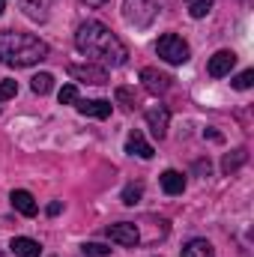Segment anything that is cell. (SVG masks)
<instances>
[{
  "label": "cell",
  "instance_id": "3957f363",
  "mask_svg": "<svg viewBox=\"0 0 254 257\" xmlns=\"http://www.w3.org/2000/svg\"><path fill=\"white\" fill-rule=\"evenodd\" d=\"M156 54H159L165 63L183 66V63H189L191 48H189V42H186L183 36H177V33H165V36H159V42H156Z\"/></svg>",
  "mask_w": 254,
  "mask_h": 257
},
{
  "label": "cell",
  "instance_id": "484cf974",
  "mask_svg": "<svg viewBox=\"0 0 254 257\" xmlns=\"http://www.w3.org/2000/svg\"><path fill=\"white\" fill-rule=\"evenodd\" d=\"M60 209H63V206H60L57 200H54V203H48V215H60Z\"/></svg>",
  "mask_w": 254,
  "mask_h": 257
},
{
  "label": "cell",
  "instance_id": "83f0119b",
  "mask_svg": "<svg viewBox=\"0 0 254 257\" xmlns=\"http://www.w3.org/2000/svg\"><path fill=\"white\" fill-rule=\"evenodd\" d=\"M3 9H6V0H0V15H3Z\"/></svg>",
  "mask_w": 254,
  "mask_h": 257
},
{
  "label": "cell",
  "instance_id": "8992f818",
  "mask_svg": "<svg viewBox=\"0 0 254 257\" xmlns=\"http://www.w3.org/2000/svg\"><path fill=\"white\" fill-rule=\"evenodd\" d=\"M141 81H144L147 93L162 96V93H168V90H171V81H174V78H171L168 72H159V69L147 66V69H141Z\"/></svg>",
  "mask_w": 254,
  "mask_h": 257
},
{
  "label": "cell",
  "instance_id": "d4e9b609",
  "mask_svg": "<svg viewBox=\"0 0 254 257\" xmlns=\"http://www.w3.org/2000/svg\"><path fill=\"white\" fill-rule=\"evenodd\" d=\"M15 93H18V84H15V81H9V78H6V81H0V102L12 99Z\"/></svg>",
  "mask_w": 254,
  "mask_h": 257
},
{
  "label": "cell",
  "instance_id": "44dd1931",
  "mask_svg": "<svg viewBox=\"0 0 254 257\" xmlns=\"http://www.w3.org/2000/svg\"><path fill=\"white\" fill-rule=\"evenodd\" d=\"M141 194H144V189H141L138 183H129L126 189H123V203H126V206H135V203L141 200Z\"/></svg>",
  "mask_w": 254,
  "mask_h": 257
},
{
  "label": "cell",
  "instance_id": "9a60e30c",
  "mask_svg": "<svg viewBox=\"0 0 254 257\" xmlns=\"http://www.w3.org/2000/svg\"><path fill=\"white\" fill-rule=\"evenodd\" d=\"M159 183H162L165 194H183L186 192V177H183L180 171H165V174L159 177Z\"/></svg>",
  "mask_w": 254,
  "mask_h": 257
},
{
  "label": "cell",
  "instance_id": "e0dca14e",
  "mask_svg": "<svg viewBox=\"0 0 254 257\" xmlns=\"http://www.w3.org/2000/svg\"><path fill=\"white\" fill-rule=\"evenodd\" d=\"M30 90H33L36 96H48V93L54 90V75H48V72L33 75V78H30Z\"/></svg>",
  "mask_w": 254,
  "mask_h": 257
},
{
  "label": "cell",
  "instance_id": "52a82bcc",
  "mask_svg": "<svg viewBox=\"0 0 254 257\" xmlns=\"http://www.w3.org/2000/svg\"><path fill=\"white\" fill-rule=\"evenodd\" d=\"M168 126H171V111H168L165 105H153V108L147 111V128L162 141V138L168 135Z\"/></svg>",
  "mask_w": 254,
  "mask_h": 257
},
{
  "label": "cell",
  "instance_id": "6da1fadb",
  "mask_svg": "<svg viewBox=\"0 0 254 257\" xmlns=\"http://www.w3.org/2000/svg\"><path fill=\"white\" fill-rule=\"evenodd\" d=\"M75 48L84 57L102 60L108 66H123L129 60L126 45L117 39V33H111V27H105L102 21H84L75 33Z\"/></svg>",
  "mask_w": 254,
  "mask_h": 257
},
{
  "label": "cell",
  "instance_id": "4316f807",
  "mask_svg": "<svg viewBox=\"0 0 254 257\" xmlns=\"http://www.w3.org/2000/svg\"><path fill=\"white\" fill-rule=\"evenodd\" d=\"M81 3H87V6H105L108 0H81Z\"/></svg>",
  "mask_w": 254,
  "mask_h": 257
},
{
  "label": "cell",
  "instance_id": "ba28073f",
  "mask_svg": "<svg viewBox=\"0 0 254 257\" xmlns=\"http://www.w3.org/2000/svg\"><path fill=\"white\" fill-rule=\"evenodd\" d=\"M236 66V54L233 51H227V48H221V51H215L212 57H209V63H206V72L212 75V78H224V75H230V69Z\"/></svg>",
  "mask_w": 254,
  "mask_h": 257
},
{
  "label": "cell",
  "instance_id": "7402d4cb",
  "mask_svg": "<svg viewBox=\"0 0 254 257\" xmlns=\"http://www.w3.org/2000/svg\"><path fill=\"white\" fill-rule=\"evenodd\" d=\"M254 84V69H245V72H239L236 78H233V87L236 90H248Z\"/></svg>",
  "mask_w": 254,
  "mask_h": 257
},
{
  "label": "cell",
  "instance_id": "603a6c76",
  "mask_svg": "<svg viewBox=\"0 0 254 257\" xmlns=\"http://www.w3.org/2000/svg\"><path fill=\"white\" fill-rule=\"evenodd\" d=\"M57 99H60V105H72V102H78V87H75V84H66L63 90L57 93Z\"/></svg>",
  "mask_w": 254,
  "mask_h": 257
},
{
  "label": "cell",
  "instance_id": "30bf717a",
  "mask_svg": "<svg viewBox=\"0 0 254 257\" xmlns=\"http://www.w3.org/2000/svg\"><path fill=\"white\" fill-rule=\"evenodd\" d=\"M18 6L24 9V15H27L30 21H48L54 0H18Z\"/></svg>",
  "mask_w": 254,
  "mask_h": 257
},
{
  "label": "cell",
  "instance_id": "8fae6325",
  "mask_svg": "<svg viewBox=\"0 0 254 257\" xmlns=\"http://www.w3.org/2000/svg\"><path fill=\"white\" fill-rule=\"evenodd\" d=\"M78 114H84V117H96V120H105V117H111V102H105V99H87V102H78Z\"/></svg>",
  "mask_w": 254,
  "mask_h": 257
},
{
  "label": "cell",
  "instance_id": "7a4b0ae2",
  "mask_svg": "<svg viewBox=\"0 0 254 257\" xmlns=\"http://www.w3.org/2000/svg\"><path fill=\"white\" fill-rule=\"evenodd\" d=\"M48 60V45L39 36L30 33H12V30H0V63L3 66H36Z\"/></svg>",
  "mask_w": 254,
  "mask_h": 257
},
{
  "label": "cell",
  "instance_id": "277c9868",
  "mask_svg": "<svg viewBox=\"0 0 254 257\" xmlns=\"http://www.w3.org/2000/svg\"><path fill=\"white\" fill-rule=\"evenodd\" d=\"M159 15L156 0H123V18L135 27H150Z\"/></svg>",
  "mask_w": 254,
  "mask_h": 257
},
{
  "label": "cell",
  "instance_id": "5b68a950",
  "mask_svg": "<svg viewBox=\"0 0 254 257\" xmlns=\"http://www.w3.org/2000/svg\"><path fill=\"white\" fill-rule=\"evenodd\" d=\"M108 239L111 242H120V245H126V248H135L138 242H141V233H138V224H132V221H117V224H108Z\"/></svg>",
  "mask_w": 254,
  "mask_h": 257
},
{
  "label": "cell",
  "instance_id": "5bb4252c",
  "mask_svg": "<svg viewBox=\"0 0 254 257\" xmlns=\"http://www.w3.org/2000/svg\"><path fill=\"white\" fill-rule=\"evenodd\" d=\"M9 248H12L15 257H39V251H42V245L36 239H30V236H15L9 242Z\"/></svg>",
  "mask_w": 254,
  "mask_h": 257
},
{
  "label": "cell",
  "instance_id": "7c38bea8",
  "mask_svg": "<svg viewBox=\"0 0 254 257\" xmlns=\"http://www.w3.org/2000/svg\"><path fill=\"white\" fill-rule=\"evenodd\" d=\"M9 203H12V209H18V212H21V215H27V218H30V215H36V209H39V206H36V200H33V194L24 192V189H15V192L9 194Z\"/></svg>",
  "mask_w": 254,
  "mask_h": 257
},
{
  "label": "cell",
  "instance_id": "9c48e42d",
  "mask_svg": "<svg viewBox=\"0 0 254 257\" xmlns=\"http://www.w3.org/2000/svg\"><path fill=\"white\" fill-rule=\"evenodd\" d=\"M69 75L78 78V81H87V84H108V72L102 66H93V63H87V66L72 63L69 66Z\"/></svg>",
  "mask_w": 254,
  "mask_h": 257
},
{
  "label": "cell",
  "instance_id": "ac0fdd59",
  "mask_svg": "<svg viewBox=\"0 0 254 257\" xmlns=\"http://www.w3.org/2000/svg\"><path fill=\"white\" fill-rule=\"evenodd\" d=\"M245 159H248V153H245V150H233V153H227V156H224L221 171H224V174H233L236 168H242V165H245Z\"/></svg>",
  "mask_w": 254,
  "mask_h": 257
},
{
  "label": "cell",
  "instance_id": "d6986e66",
  "mask_svg": "<svg viewBox=\"0 0 254 257\" xmlns=\"http://www.w3.org/2000/svg\"><path fill=\"white\" fill-rule=\"evenodd\" d=\"M212 3H215V0H186L191 18H206V15L212 12Z\"/></svg>",
  "mask_w": 254,
  "mask_h": 257
},
{
  "label": "cell",
  "instance_id": "2e32d148",
  "mask_svg": "<svg viewBox=\"0 0 254 257\" xmlns=\"http://www.w3.org/2000/svg\"><path fill=\"white\" fill-rule=\"evenodd\" d=\"M183 257H215V251L206 239H189L183 245Z\"/></svg>",
  "mask_w": 254,
  "mask_h": 257
},
{
  "label": "cell",
  "instance_id": "ffe728a7",
  "mask_svg": "<svg viewBox=\"0 0 254 257\" xmlns=\"http://www.w3.org/2000/svg\"><path fill=\"white\" fill-rule=\"evenodd\" d=\"M81 251H84V257H108V254H111V248H108V245H102V242H84V245H81Z\"/></svg>",
  "mask_w": 254,
  "mask_h": 257
},
{
  "label": "cell",
  "instance_id": "cb8c5ba5",
  "mask_svg": "<svg viewBox=\"0 0 254 257\" xmlns=\"http://www.w3.org/2000/svg\"><path fill=\"white\" fill-rule=\"evenodd\" d=\"M117 102H120L123 108L132 111V108H135V93H132L129 87H117Z\"/></svg>",
  "mask_w": 254,
  "mask_h": 257
},
{
  "label": "cell",
  "instance_id": "4fadbf2b",
  "mask_svg": "<svg viewBox=\"0 0 254 257\" xmlns=\"http://www.w3.org/2000/svg\"><path fill=\"white\" fill-rule=\"evenodd\" d=\"M126 153H129V156H138V159H153V156H156L153 144H147L141 132H132V135H129V141H126Z\"/></svg>",
  "mask_w": 254,
  "mask_h": 257
}]
</instances>
